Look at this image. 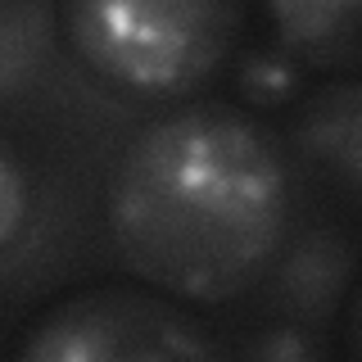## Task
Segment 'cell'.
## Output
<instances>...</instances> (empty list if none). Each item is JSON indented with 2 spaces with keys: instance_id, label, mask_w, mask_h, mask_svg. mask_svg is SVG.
Listing matches in <instances>:
<instances>
[{
  "instance_id": "1",
  "label": "cell",
  "mask_w": 362,
  "mask_h": 362,
  "mask_svg": "<svg viewBox=\"0 0 362 362\" xmlns=\"http://www.w3.org/2000/svg\"><path fill=\"white\" fill-rule=\"evenodd\" d=\"M109 222L145 286L190 303L235 299L286 249V158L231 109L168 113L127 145Z\"/></svg>"
},
{
  "instance_id": "5",
  "label": "cell",
  "mask_w": 362,
  "mask_h": 362,
  "mask_svg": "<svg viewBox=\"0 0 362 362\" xmlns=\"http://www.w3.org/2000/svg\"><path fill=\"white\" fill-rule=\"evenodd\" d=\"M276 23L281 50L290 59L317 68H354L358 64V23L354 0H276L267 9Z\"/></svg>"
},
{
  "instance_id": "8",
  "label": "cell",
  "mask_w": 362,
  "mask_h": 362,
  "mask_svg": "<svg viewBox=\"0 0 362 362\" xmlns=\"http://www.w3.org/2000/svg\"><path fill=\"white\" fill-rule=\"evenodd\" d=\"M32 209H37L32 173L23 163V154L0 136V254H9L23 240V231L32 222Z\"/></svg>"
},
{
  "instance_id": "9",
  "label": "cell",
  "mask_w": 362,
  "mask_h": 362,
  "mask_svg": "<svg viewBox=\"0 0 362 362\" xmlns=\"http://www.w3.org/2000/svg\"><path fill=\"white\" fill-rule=\"evenodd\" d=\"M299 86V73H294V59L281 50H258L249 54L240 68V90L254 105H286Z\"/></svg>"
},
{
  "instance_id": "3",
  "label": "cell",
  "mask_w": 362,
  "mask_h": 362,
  "mask_svg": "<svg viewBox=\"0 0 362 362\" xmlns=\"http://www.w3.org/2000/svg\"><path fill=\"white\" fill-rule=\"evenodd\" d=\"M18 362H226L181 303L150 290H86L28 335Z\"/></svg>"
},
{
  "instance_id": "2",
  "label": "cell",
  "mask_w": 362,
  "mask_h": 362,
  "mask_svg": "<svg viewBox=\"0 0 362 362\" xmlns=\"http://www.w3.org/2000/svg\"><path fill=\"white\" fill-rule=\"evenodd\" d=\"M240 18L226 0H86L59 9L73 50L132 95L199 86L226 59Z\"/></svg>"
},
{
  "instance_id": "10",
  "label": "cell",
  "mask_w": 362,
  "mask_h": 362,
  "mask_svg": "<svg viewBox=\"0 0 362 362\" xmlns=\"http://www.w3.org/2000/svg\"><path fill=\"white\" fill-rule=\"evenodd\" d=\"M245 362H322V354H317V344L299 326L281 322V326H267V331H258L249 339Z\"/></svg>"
},
{
  "instance_id": "6",
  "label": "cell",
  "mask_w": 362,
  "mask_h": 362,
  "mask_svg": "<svg viewBox=\"0 0 362 362\" xmlns=\"http://www.w3.org/2000/svg\"><path fill=\"white\" fill-rule=\"evenodd\" d=\"M358 109H362L358 82L344 77V82L317 90L313 105L303 109V122H299L303 154L317 158L322 168H331L349 190H358V150H362L358 145Z\"/></svg>"
},
{
  "instance_id": "7",
  "label": "cell",
  "mask_w": 362,
  "mask_h": 362,
  "mask_svg": "<svg viewBox=\"0 0 362 362\" xmlns=\"http://www.w3.org/2000/svg\"><path fill=\"white\" fill-rule=\"evenodd\" d=\"M59 37V9L5 0L0 5V100H14L41 77Z\"/></svg>"
},
{
  "instance_id": "4",
  "label": "cell",
  "mask_w": 362,
  "mask_h": 362,
  "mask_svg": "<svg viewBox=\"0 0 362 362\" xmlns=\"http://www.w3.org/2000/svg\"><path fill=\"white\" fill-rule=\"evenodd\" d=\"M276 276H272V303L294 322H317L331 317L339 294L354 276V245L335 231H308L290 249L276 254Z\"/></svg>"
}]
</instances>
